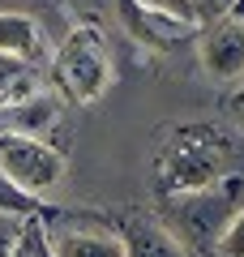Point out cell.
<instances>
[{
  "label": "cell",
  "instance_id": "cell-9",
  "mask_svg": "<svg viewBox=\"0 0 244 257\" xmlns=\"http://www.w3.org/2000/svg\"><path fill=\"white\" fill-rule=\"evenodd\" d=\"M60 99L47 90H35L26 94V99L18 103H5L0 107V133H18V138H39L47 142V133H52L56 124H60Z\"/></svg>",
  "mask_w": 244,
  "mask_h": 257
},
{
  "label": "cell",
  "instance_id": "cell-15",
  "mask_svg": "<svg viewBox=\"0 0 244 257\" xmlns=\"http://www.w3.org/2000/svg\"><path fill=\"white\" fill-rule=\"evenodd\" d=\"M22 227H26V219L0 214V257H13V248H18V240H22Z\"/></svg>",
  "mask_w": 244,
  "mask_h": 257
},
{
  "label": "cell",
  "instance_id": "cell-4",
  "mask_svg": "<svg viewBox=\"0 0 244 257\" xmlns=\"http://www.w3.org/2000/svg\"><path fill=\"white\" fill-rule=\"evenodd\" d=\"M64 172H69V163H64V155L52 142L0 133V176L13 180L18 189L35 193V197H47L52 189L64 184Z\"/></svg>",
  "mask_w": 244,
  "mask_h": 257
},
{
  "label": "cell",
  "instance_id": "cell-5",
  "mask_svg": "<svg viewBox=\"0 0 244 257\" xmlns=\"http://www.w3.org/2000/svg\"><path fill=\"white\" fill-rule=\"evenodd\" d=\"M43 231L52 257H129L107 210H60Z\"/></svg>",
  "mask_w": 244,
  "mask_h": 257
},
{
  "label": "cell",
  "instance_id": "cell-6",
  "mask_svg": "<svg viewBox=\"0 0 244 257\" xmlns=\"http://www.w3.org/2000/svg\"><path fill=\"white\" fill-rule=\"evenodd\" d=\"M197 60L214 82L244 77V0L227 5L214 22L197 30Z\"/></svg>",
  "mask_w": 244,
  "mask_h": 257
},
{
  "label": "cell",
  "instance_id": "cell-12",
  "mask_svg": "<svg viewBox=\"0 0 244 257\" xmlns=\"http://www.w3.org/2000/svg\"><path fill=\"white\" fill-rule=\"evenodd\" d=\"M30 73H35V64L18 60V56H0V107H5V103L26 99V94H35Z\"/></svg>",
  "mask_w": 244,
  "mask_h": 257
},
{
  "label": "cell",
  "instance_id": "cell-16",
  "mask_svg": "<svg viewBox=\"0 0 244 257\" xmlns=\"http://www.w3.org/2000/svg\"><path fill=\"white\" fill-rule=\"evenodd\" d=\"M193 5H197V18H201V26H206V22H214L227 5H235V0H193Z\"/></svg>",
  "mask_w": 244,
  "mask_h": 257
},
{
  "label": "cell",
  "instance_id": "cell-17",
  "mask_svg": "<svg viewBox=\"0 0 244 257\" xmlns=\"http://www.w3.org/2000/svg\"><path fill=\"white\" fill-rule=\"evenodd\" d=\"M227 107H231V116H235V124H244V86H240V90L231 94V103H227Z\"/></svg>",
  "mask_w": 244,
  "mask_h": 257
},
{
  "label": "cell",
  "instance_id": "cell-3",
  "mask_svg": "<svg viewBox=\"0 0 244 257\" xmlns=\"http://www.w3.org/2000/svg\"><path fill=\"white\" fill-rule=\"evenodd\" d=\"M111 82H116V64L103 47L99 26H73L52 56L56 99L73 103V107H90L111 90Z\"/></svg>",
  "mask_w": 244,
  "mask_h": 257
},
{
  "label": "cell",
  "instance_id": "cell-10",
  "mask_svg": "<svg viewBox=\"0 0 244 257\" xmlns=\"http://www.w3.org/2000/svg\"><path fill=\"white\" fill-rule=\"evenodd\" d=\"M47 52V39L30 13H0V56H18L26 64H39Z\"/></svg>",
  "mask_w": 244,
  "mask_h": 257
},
{
  "label": "cell",
  "instance_id": "cell-2",
  "mask_svg": "<svg viewBox=\"0 0 244 257\" xmlns=\"http://www.w3.org/2000/svg\"><path fill=\"white\" fill-rule=\"evenodd\" d=\"M240 210H244V172H231L193 193L159 197V223L172 231V240L184 253H214Z\"/></svg>",
  "mask_w": 244,
  "mask_h": 257
},
{
  "label": "cell",
  "instance_id": "cell-8",
  "mask_svg": "<svg viewBox=\"0 0 244 257\" xmlns=\"http://www.w3.org/2000/svg\"><path fill=\"white\" fill-rule=\"evenodd\" d=\"M111 223H116V236H120V244H125L129 257H193V253H184V248L172 240V231L159 223V214L116 210Z\"/></svg>",
  "mask_w": 244,
  "mask_h": 257
},
{
  "label": "cell",
  "instance_id": "cell-7",
  "mask_svg": "<svg viewBox=\"0 0 244 257\" xmlns=\"http://www.w3.org/2000/svg\"><path fill=\"white\" fill-rule=\"evenodd\" d=\"M120 18L142 43H159V47H167L176 35L201 30L193 0H120Z\"/></svg>",
  "mask_w": 244,
  "mask_h": 257
},
{
  "label": "cell",
  "instance_id": "cell-14",
  "mask_svg": "<svg viewBox=\"0 0 244 257\" xmlns=\"http://www.w3.org/2000/svg\"><path fill=\"white\" fill-rule=\"evenodd\" d=\"M214 253H218V257H244V210L231 219V227L223 231V240H218Z\"/></svg>",
  "mask_w": 244,
  "mask_h": 257
},
{
  "label": "cell",
  "instance_id": "cell-13",
  "mask_svg": "<svg viewBox=\"0 0 244 257\" xmlns=\"http://www.w3.org/2000/svg\"><path fill=\"white\" fill-rule=\"evenodd\" d=\"M43 240H47L43 219H26V227H22V240H18V248H13V257H39Z\"/></svg>",
  "mask_w": 244,
  "mask_h": 257
},
{
  "label": "cell",
  "instance_id": "cell-18",
  "mask_svg": "<svg viewBox=\"0 0 244 257\" xmlns=\"http://www.w3.org/2000/svg\"><path fill=\"white\" fill-rule=\"evenodd\" d=\"M39 257H52V248H47V240H43V248H39Z\"/></svg>",
  "mask_w": 244,
  "mask_h": 257
},
{
  "label": "cell",
  "instance_id": "cell-11",
  "mask_svg": "<svg viewBox=\"0 0 244 257\" xmlns=\"http://www.w3.org/2000/svg\"><path fill=\"white\" fill-rule=\"evenodd\" d=\"M0 214H13V219H43V223H52L56 214H60V206H52L47 197H35V193L18 189L13 180H5V176H0Z\"/></svg>",
  "mask_w": 244,
  "mask_h": 257
},
{
  "label": "cell",
  "instance_id": "cell-1",
  "mask_svg": "<svg viewBox=\"0 0 244 257\" xmlns=\"http://www.w3.org/2000/svg\"><path fill=\"white\" fill-rule=\"evenodd\" d=\"M235 163H240V142L223 124H210V120L176 124V128H167V138L159 146V159H154L159 197L206 189V184L240 172Z\"/></svg>",
  "mask_w": 244,
  "mask_h": 257
}]
</instances>
